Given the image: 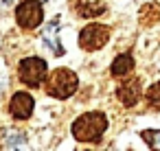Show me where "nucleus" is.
<instances>
[{
  "instance_id": "f257e3e1",
  "label": "nucleus",
  "mask_w": 160,
  "mask_h": 151,
  "mask_svg": "<svg viewBox=\"0 0 160 151\" xmlns=\"http://www.w3.org/2000/svg\"><path fill=\"white\" fill-rule=\"evenodd\" d=\"M108 129V118L101 112H86L72 123V136L79 142H99Z\"/></svg>"
},
{
  "instance_id": "f03ea898",
  "label": "nucleus",
  "mask_w": 160,
  "mask_h": 151,
  "mask_svg": "<svg viewBox=\"0 0 160 151\" xmlns=\"http://www.w3.org/2000/svg\"><path fill=\"white\" fill-rule=\"evenodd\" d=\"M77 85H79V79L72 70L57 68V70L51 72V77L46 81V92L55 99H68L77 92Z\"/></svg>"
},
{
  "instance_id": "7ed1b4c3",
  "label": "nucleus",
  "mask_w": 160,
  "mask_h": 151,
  "mask_svg": "<svg viewBox=\"0 0 160 151\" xmlns=\"http://www.w3.org/2000/svg\"><path fill=\"white\" fill-rule=\"evenodd\" d=\"M46 72H48V66L42 57H27L18 66V77L29 88H40L42 81L46 79Z\"/></svg>"
},
{
  "instance_id": "20e7f679",
  "label": "nucleus",
  "mask_w": 160,
  "mask_h": 151,
  "mask_svg": "<svg viewBox=\"0 0 160 151\" xmlns=\"http://www.w3.org/2000/svg\"><path fill=\"white\" fill-rule=\"evenodd\" d=\"M16 20L24 31H33L44 20V9L40 0H22L16 7Z\"/></svg>"
},
{
  "instance_id": "39448f33",
  "label": "nucleus",
  "mask_w": 160,
  "mask_h": 151,
  "mask_svg": "<svg viewBox=\"0 0 160 151\" xmlns=\"http://www.w3.org/2000/svg\"><path fill=\"white\" fill-rule=\"evenodd\" d=\"M110 40V27L103 24H88L81 33H79V46L83 51H99L108 44Z\"/></svg>"
},
{
  "instance_id": "423d86ee",
  "label": "nucleus",
  "mask_w": 160,
  "mask_h": 151,
  "mask_svg": "<svg viewBox=\"0 0 160 151\" xmlns=\"http://www.w3.org/2000/svg\"><path fill=\"white\" fill-rule=\"evenodd\" d=\"M33 107H35V101L29 92H16L9 101V114L18 120H27L31 118L33 114Z\"/></svg>"
},
{
  "instance_id": "0eeeda50",
  "label": "nucleus",
  "mask_w": 160,
  "mask_h": 151,
  "mask_svg": "<svg viewBox=\"0 0 160 151\" xmlns=\"http://www.w3.org/2000/svg\"><path fill=\"white\" fill-rule=\"evenodd\" d=\"M116 96L121 99L123 105L127 107H134L140 99V83L134 79V81H127V83H121L118 90H116Z\"/></svg>"
},
{
  "instance_id": "6e6552de",
  "label": "nucleus",
  "mask_w": 160,
  "mask_h": 151,
  "mask_svg": "<svg viewBox=\"0 0 160 151\" xmlns=\"http://www.w3.org/2000/svg\"><path fill=\"white\" fill-rule=\"evenodd\" d=\"M112 75L114 77H123V75H129L134 70V57L129 53H121L114 61H112Z\"/></svg>"
},
{
  "instance_id": "1a4fd4ad",
  "label": "nucleus",
  "mask_w": 160,
  "mask_h": 151,
  "mask_svg": "<svg viewBox=\"0 0 160 151\" xmlns=\"http://www.w3.org/2000/svg\"><path fill=\"white\" fill-rule=\"evenodd\" d=\"M57 27H59V22H57V20H55V22H51V24L46 27V31H44V42H46V46H51V48L57 53V57H59V55H64V48L55 42V40H57V37H55V29H57Z\"/></svg>"
},
{
  "instance_id": "9d476101",
  "label": "nucleus",
  "mask_w": 160,
  "mask_h": 151,
  "mask_svg": "<svg viewBox=\"0 0 160 151\" xmlns=\"http://www.w3.org/2000/svg\"><path fill=\"white\" fill-rule=\"evenodd\" d=\"M140 136L147 142V147L160 149V129H145V131H140Z\"/></svg>"
},
{
  "instance_id": "9b49d317",
  "label": "nucleus",
  "mask_w": 160,
  "mask_h": 151,
  "mask_svg": "<svg viewBox=\"0 0 160 151\" xmlns=\"http://www.w3.org/2000/svg\"><path fill=\"white\" fill-rule=\"evenodd\" d=\"M145 96H147V101H149L153 107H160V81H158V83H153V85L147 90V94H145Z\"/></svg>"
},
{
  "instance_id": "f8f14e48",
  "label": "nucleus",
  "mask_w": 160,
  "mask_h": 151,
  "mask_svg": "<svg viewBox=\"0 0 160 151\" xmlns=\"http://www.w3.org/2000/svg\"><path fill=\"white\" fill-rule=\"evenodd\" d=\"M24 142H27V138H24L22 134H11V136H7L5 147H7V149H13V147H24Z\"/></svg>"
}]
</instances>
